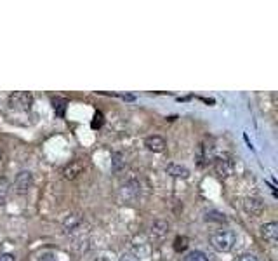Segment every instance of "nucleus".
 Listing matches in <instances>:
<instances>
[{
    "label": "nucleus",
    "mask_w": 278,
    "mask_h": 261,
    "mask_svg": "<svg viewBox=\"0 0 278 261\" xmlns=\"http://www.w3.org/2000/svg\"><path fill=\"white\" fill-rule=\"evenodd\" d=\"M237 244V235L231 230H219L210 235V246L219 253H228Z\"/></svg>",
    "instance_id": "1"
},
{
    "label": "nucleus",
    "mask_w": 278,
    "mask_h": 261,
    "mask_svg": "<svg viewBox=\"0 0 278 261\" xmlns=\"http://www.w3.org/2000/svg\"><path fill=\"white\" fill-rule=\"evenodd\" d=\"M33 105V96L28 91H16L9 94V107L17 112H28Z\"/></svg>",
    "instance_id": "2"
},
{
    "label": "nucleus",
    "mask_w": 278,
    "mask_h": 261,
    "mask_svg": "<svg viewBox=\"0 0 278 261\" xmlns=\"http://www.w3.org/2000/svg\"><path fill=\"white\" fill-rule=\"evenodd\" d=\"M214 172L219 179H226L233 174L235 171V162L230 155H219V157H214Z\"/></svg>",
    "instance_id": "3"
},
{
    "label": "nucleus",
    "mask_w": 278,
    "mask_h": 261,
    "mask_svg": "<svg viewBox=\"0 0 278 261\" xmlns=\"http://www.w3.org/2000/svg\"><path fill=\"white\" fill-rule=\"evenodd\" d=\"M14 192L19 193V195H24V193L30 192V188L33 186V174L30 171H21L19 174L14 179Z\"/></svg>",
    "instance_id": "4"
},
{
    "label": "nucleus",
    "mask_w": 278,
    "mask_h": 261,
    "mask_svg": "<svg viewBox=\"0 0 278 261\" xmlns=\"http://www.w3.org/2000/svg\"><path fill=\"white\" fill-rule=\"evenodd\" d=\"M169 232H171V225L164 220H158L150 227V239L153 242H162V241H165Z\"/></svg>",
    "instance_id": "5"
},
{
    "label": "nucleus",
    "mask_w": 278,
    "mask_h": 261,
    "mask_svg": "<svg viewBox=\"0 0 278 261\" xmlns=\"http://www.w3.org/2000/svg\"><path fill=\"white\" fill-rule=\"evenodd\" d=\"M244 209L247 214L258 218L259 214L263 213V209H265V202H263L261 199H258V197H247V199L244 200Z\"/></svg>",
    "instance_id": "6"
},
{
    "label": "nucleus",
    "mask_w": 278,
    "mask_h": 261,
    "mask_svg": "<svg viewBox=\"0 0 278 261\" xmlns=\"http://www.w3.org/2000/svg\"><path fill=\"white\" fill-rule=\"evenodd\" d=\"M139 193H141V188L136 179L127 181L124 185V188H122V195H124V199L127 200V202H136V200L139 199Z\"/></svg>",
    "instance_id": "7"
},
{
    "label": "nucleus",
    "mask_w": 278,
    "mask_h": 261,
    "mask_svg": "<svg viewBox=\"0 0 278 261\" xmlns=\"http://www.w3.org/2000/svg\"><path fill=\"white\" fill-rule=\"evenodd\" d=\"M82 225H84V221L80 214H68L66 220L63 221V228H65V232L68 235H73L75 232H79L80 228H82Z\"/></svg>",
    "instance_id": "8"
},
{
    "label": "nucleus",
    "mask_w": 278,
    "mask_h": 261,
    "mask_svg": "<svg viewBox=\"0 0 278 261\" xmlns=\"http://www.w3.org/2000/svg\"><path fill=\"white\" fill-rule=\"evenodd\" d=\"M144 146L150 151H153V153H162L165 150V146H167V143H165V139L162 136L155 134V136H148L144 139Z\"/></svg>",
    "instance_id": "9"
},
{
    "label": "nucleus",
    "mask_w": 278,
    "mask_h": 261,
    "mask_svg": "<svg viewBox=\"0 0 278 261\" xmlns=\"http://www.w3.org/2000/svg\"><path fill=\"white\" fill-rule=\"evenodd\" d=\"M261 235L265 241H268L270 244L275 246L278 242V223L272 221V223H266L261 227Z\"/></svg>",
    "instance_id": "10"
},
{
    "label": "nucleus",
    "mask_w": 278,
    "mask_h": 261,
    "mask_svg": "<svg viewBox=\"0 0 278 261\" xmlns=\"http://www.w3.org/2000/svg\"><path fill=\"white\" fill-rule=\"evenodd\" d=\"M165 172L169 176H172V178H181V179L189 178V169L181 164H174V162L165 165Z\"/></svg>",
    "instance_id": "11"
},
{
    "label": "nucleus",
    "mask_w": 278,
    "mask_h": 261,
    "mask_svg": "<svg viewBox=\"0 0 278 261\" xmlns=\"http://www.w3.org/2000/svg\"><path fill=\"white\" fill-rule=\"evenodd\" d=\"M84 171V165L80 160H73L70 165H66V169L63 171V174H65L66 179H75L79 174H82Z\"/></svg>",
    "instance_id": "12"
},
{
    "label": "nucleus",
    "mask_w": 278,
    "mask_h": 261,
    "mask_svg": "<svg viewBox=\"0 0 278 261\" xmlns=\"http://www.w3.org/2000/svg\"><path fill=\"white\" fill-rule=\"evenodd\" d=\"M205 221H217V223H226V216L219 211H207Z\"/></svg>",
    "instance_id": "13"
},
{
    "label": "nucleus",
    "mask_w": 278,
    "mask_h": 261,
    "mask_svg": "<svg viewBox=\"0 0 278 261\" xmlns=\"http://www.w3.org/2000/svg\"><path fill=\"white\" fill-rule=\"evenodd\" d=\"M52 105H54L56 114H58L59 117H63V115H65V108H66V105H68V101L63 100V98H56V100L52 101Z\"/></svg>",
    "instance_id": "14"
},
{
    "label": "nucleus",
    "mask_w": 278,
    "mask_h": 261,
    "mask_svg": "<svg viewBox=\"0 0 278 261\" xmlns=\"http://www.w3.org/2000/svg\"><path fill=\"white\" fill-rule=\"evenodd\" d=\"M185 261H209V258H207L202 251H191L186 255Z\"/></svg>",
    "instance_id": "15"
},
{
    "label": "nucleus",
    "mask_w": 278,
    "mask_h": 261,
    "mask_svg": "<svg viewBox=\"0 0 278 261\" xmlns=\"http://www.w3.org/2000/svg\"><path fill=\"white\" fill-rule=\"evenodd\" d=\"M186 248H188V239H186V237H176L174 251L176 253H183V251H186Z\"/></svg>",
    "instance_id": "16"
},
{
    "label": "nucleus",
    "mask_w": 278,
    "mask_h": 261,
    "mask_svg": "<svg viewBox=\"0 0 278 261\" xmlns=\"http://www.w3.org/2000/svg\"><path fill=\"white\" fill-rule=\"evenodd\" d=\"M124 157H122V153H113V157H111V167H113V171H120L122 167H124Z\"/></svg>",
    "instance_id": "17"
},
{
    "label": "nucleus",
    "mask_w": 278,
    "mask_h": 261,
    "mask_svg": "<svg viewBox=\"0 0 278 261\" xmlns=\"http://www.w3.org/2000/svg\"><path fill=\"white\" fill-rule=\"evenodd\" d=\"M5 193H7V181L5 179H0V202L5 199Z\"/></svg>",
    "instance_id": "18"
},
{
    "label": "nucleus",
    "mask_w": 278,
    "mask_h": 261,
    "mask_svg": "<svg viewBox=\"0 0 278 261\" xmlns=\"http://www.w3.org/2000/svg\"><path fill=\"white\" fill-rule=\"evenodd\" d=\"M118 261H138V258H136L132 253H124V255L118 258Z\"/></svg>",
    "instance_id": "19"
},
{
    "label": "nucleus",
    "mask_w": 278,
    "mask_h": 261,
    "mask_svg": "<svg viewBox=\"0 0 278 261\" xmlns=\"http://www.w3.org/2000/svg\"><path fill=\"white\" fill-rule=\"evenodd\" d=\"M38 261H58V260H56V256L52 255V253H44V255L38 258Z\"/></svg>",
    "instance_id": "20"
},
{
    "label": "nucleus",
    "mask_w": 278,
    "mask_h": 261,
    "mask_svg": "<svg viewBox=\"0 0 278 261\" xmlns=\"http://www.w3.org/2000/svg\"><path fill=\"white\" fill-rule=\"evenodd\" d=\"M0 261H16V258L10 253H3V255H0Z\"/></svg>",
    "instance_id": "21"
},
{
    "label": "nucleus",
    "mask_w": 278,
    "mask_h": 261,
    "mask_svg": "<svg viewBox=\"0 0 278 261\" xmlns=\"http://www.w3.org/2000/svg\"><path fill=\"white\" fill-rule=\"evenodd\" d=\"M238 261H259V260L256 258L254 255H244V256H240V258H238Z\"/></svg>",
    "instance_id": "22"
},
{
    "label": "nucleus",
    "mask_w": 278,
    "mask_h": 261,
    "mask_svg": "<svg viewBox=\"0 0 278 261\" xmlns=\"http://www.w3.org/2000/svg\"><path fill=\"white\" fill-rule=\"evenodd\" d=\"M3 160H5V155H3V150L0 148V164H2Z\"/></svg>",
    "instance_id": "23"
}]
</instances>
